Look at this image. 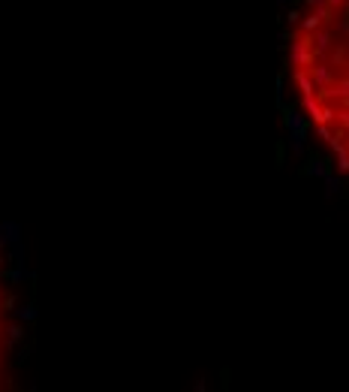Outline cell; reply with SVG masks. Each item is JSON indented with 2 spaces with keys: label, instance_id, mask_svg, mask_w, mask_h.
Masks as SVG:
<instances>
[{
  "label": "cell",
  "instance_id": "cell-1",
  "mask_svg": "<svg viewBox=\"0 0 349 392\" xmlns=\"http://www.w3.org/2000/svg\"><path fill=\"white\" fill-rule=\"evenodd\" d=\"M289 72L313 133L349 172V0H310L301 9Z\"/></svg>",
  "mask_w": 349,
  "mask_h": 392
},
{
  "label": "cell",
  "instance_id": "cell-2",
  "mask_svg": "<svg viewBox=\"0 0 349 392\" xmlns=\"http://www.w3.org/2000/svg\"><path fill=\"white\" fill-rule=\"evenodd\" d=\"M6 350H9V296L0 287V386H6Z\"/></svg>",
  "mask_w": 349,
  "mask_h": 392
}]
</instances>
